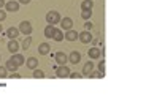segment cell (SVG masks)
<instances>
[{"label":"cell","mask_w":146,"mask_h":109,"mask_svg":"<svg viewBox=\"0 0 146 109\" xmlns=\"http://www.w3.org/2000/svg\"><path fill=\"white\" fill-rule=\"evenodd\" d=\"M60 19L62 18H60V14H59L57 11H49V13L46 14V21H48L49 26H56V24H59Z\"/></svg>","instance_id":"cell-1"},{"label":"cell","mask_w":146,"mask_h":109,"mask_svg":"<svg viewBox=\"0 0 146 109\" xmlns=\"http://www.w3.org/2000/svg\"><path fill=\"white\" fill-rule=\"evenodd\" d=\"M70 74V68L67 65H60L56 68V76L57 77H68Z\"/></svg>","instance_id":"cell-2"},{"label":"cell","mask_w":146,"mask_h":109,"mask_svg":"<svg viewBox=\"0 0 146 109\" xmlns=\"http://www.w3.org/2000/svg\"><path fill=\"white\" fill-rule=\"evenodd\" d=\"M78 40H80L81 43H84V44L91 43V41H92V35H91V32H89V30H84V32L78 33Z\"/></svg>","instance_id":"cell-3"},{"label":"cell","mask_w":146,"mask_h":109,"mask_svg":"<svg viewBox=\"0 0 146 109\" xmlns=\"http://www.w3.org/2000/svg\"><path fill=\"white\" fill-rule=\"evenodd\" d=\"M19 32L24 33V35H30L32 33V26H30L29 21H22L21 24H19Z\"/></svg>","instance_id":"cell-4"},{"label":"cell","mask_w":146,"mask_h":109,"mask_svg":"<svg viewBox=\"0 0 146 109\" xmlns=\"http://www.w3.org/2000/svg\"><path fill=\"white\" fill-rule=\"evenodd\" d=\"M5 8H7L8 13H16L19 10V2L18 0H11V2H7L5 3Z\"/></svg>","instance_id":"cell-5"},{"label":"cell","mask_w":146,"mask_h":109,"mask_svg":"<svg viewBox=\"0 0 146 109\" xmlns=\"http://www.w3.org/2000/svg\"><path fill=\"white\" fill-rule=\"evenodd\" d=\"M81 60V54L78 51H72V54L68 55V62L73 63V65H76V63H80Z\"/></svg>","instance_id":"cell-6"},{"label":"cell","mask_w":146,"mask_h":109,"mask_svg":"<svg viewBox=\"0 0 146 109\" xmlns=\"http://www.w3.org/2000/svg\"><path fill=\"white\" fill-rule=\"evenodd\" d=\"M54 58H56V63H59V66H60V65H65L67 60H68V57H67L64 52H57Z\"/></svg>","instance_id":"cell-7"},{"label":"cell","mask_w":146,"mask_h":109,"mask_svg":"<svg viewBox=\"0 0 146 109\" xmlns=\"http://www.w3.org/2000/svg\"><path fill=\"white\" fill-rule=\"evenodd\" d=\"M64 38L65 40H68V41H75V40H78V32L76 30H67L65 32V35H64Z\"/></svg>","instance_id":"cell-8"},{"label":"cell","mask_w":146,"mask_h":109,"mask_svg":"<svg viewBox=\"0 0 146 109\" xmlns=\"http://www.w3.org/2000/svg\"><path fill=\"white\" fill-rule=\"evenodd\" d=\"M60 26H62V29L67 32V30H70L73 27V21L70 18H64V19H60Z\"/></svg>","instance_id":"cell-9"},{"label":"cell","mask_w":146,"mask_h":109,"mask_svg":"<svg viewBox=\"0 0 146 109\" xmlns=\"http://www.w3.org/2000/svg\"><path fill=\"white\" fill-rule=\"evenodd\" d=\"M11 60H13V62H15L18 66H21V65H24V63H26V58H24V55H21V54H13Z\"/></svg>","instance_id":"cell-10"},{"label":"cell","mask_w":146,"mask_h":109,"mask_svg":"<svg viewBox=\"0 0 146 109\" xmlns=\"http://www.w3.org/2000/svg\"><path fill=\"white\" fill-rule=\"evenodd\" d=\"M100 54H102V51H100L99 47H91V49L88 51V55H89L91 58H99Z\"/></svg>","instance_id":"cell-11"},{"label":"cell","mask_w":146,"mask_h":109,"mask_svg":"<svg viewBox=\"0 0 146 109\" xmlns=\"http://www.w3.org/2000/svg\"><path fill=\"white\" fill-rule=\"evenodd\" d=\"M49 51H51V47H49L48 43H41L40 46H38V52H40V55H48Z\"/></svg>","instance_id":"cell-12"},{"label":"cell","mask_w":146,"mask_h":109,"mask_svg":"<svg viewBox=\"0 0 146 109\" xmlns=\"http://www.w3.org/2000/svg\"><path fill=\"white\" fill-rule=\"evenodd\" d=\"M26 65H27V68H30V70H35L36 66H38V60H36L35 57H29L26 60Z\"/></svg>","instance_id":"cell-13"},{"label":"cell","mask_w":146,"mask_h":109,"mask_svg":"<svg viewBox=\"0 0 146 109\" xmlns=\"http://www.w3.org/2000/svg\"><path fill=\"white\" fill-rule=\"evenodd\" d=\"M19 35V29H15V27H10V29L7 30V36L8 38H11V40H15V38H18Z\"/></svg>","instance_id":"cell-14"},{"label":"cell","mask_w":146,"mask_h":109,"mask_svg":"<svg viewBox=\"0 0 146 109\" xmlns=\"http://www.w3.org/2000/svg\"><path fill=\"white\" fill-rule=\"evenodd\" d=\"M19 49V43L16 40H11L10 43H8V51L13 52V54H16V51Z\"/></svg>","instance_id":"cell-15"},{"label":"cell","mask_w":146,"mask_h":109,"mask_svg":"<svg viewBox=\"0 0 146 109\" xmlns=\"http://www.w3.org/2000/svg\"><path fill=\"white\" fill-rule=\"evenodd\" d=\"M92 70H94V63H92V62L84 63V66H83V74H84V76H89Z\"/></svg>","instance_id":"cell-16"},{"label":"cell","mask_w":146,"mask_h":109,"mask_svg":"<svg viewBox=\"0 0 146 109\" xmlns=\"http://www.w3.org/2000/svg\"><path fill=\"white\" fill-rule=\"evenodd\" d=\"M54 30H56L54 26H49V24H48L46 29H44V36H46V38H52V35H54Z\"/></svg>","instance_id":"cell-17"},{"label":"cell","mask_w":146,"mask_h":109,"mask_svg":"<svg viewBox=\"0 0 146 109\" xmlns=\"http://www.w3.org/2000/svg\"><path fill=\"white\" fill-rule=\"evenodd\" d=\"M52 40L54 41H62L64 40V32L60 29H56L54 30V35H52Z\"/></svg>","instance_id":"cell-18"},{"label":"cell","mask_w":146,"mask_h":109,"mask_svg":"<svg viewBox=\"0 0 146 109\" xmlns=\"http://www.w3.org/2000/svg\"><path fill=\"white\" fill-rule=\"evenodd\" d=\"M94 7V0H83L81 3V10H92Z\"/></svg>","instance_id":"cell-19"},{"label":"cell","mask_w":146,"mask_h":109,"mask_svg":"<svg viewBox=\"0 0 146 109\" xmlns=\"http://www.w3.org/2000/svg\"><path fill=\"white\" fill-rule=\"evenodd\" d=\"M5 66H7L8 71H16V70H18V65H16V63L13 62V60H11V58L7 62V65H5Z\"/></svg>","instance_id":"cell-20"},{"label":"cell","mask_w":146,"mask_h":109,"mask_svg":"<svg viewBox=\"0 0 146 109\" xmlns=\"http://www.w3.org/2000/svg\"><path fill=\"white\" fill-rule=\"evenodd\" d=\"M30 43H32V38H30V36L27 35V38H26L24 41H22V49H24V51H27V49L30 47Z\"/></svg>","instance_id":"cell-21"},{"label":"cell","mask_w":146,"mask_h":109,"mask_svg":"<svg viewBox=\"0 0 146 109\" xmlns=\"http://www.w3.org/2000/svg\"><path fill=\"white\" fill-rule=\"evenodd\" d=\"M33 77H35V79H41V77H44V73L41 71V70L35 68L33 70Z\"/></svg>","instance_id":"cell-22"},{"label":"cell","mask_w":146,"mask_h":109,"mask_svg":"<svg viewBox=\"0 0 146 109\" xmlns=\"http://www.w3.org/2000/svg\"><path fill=\"white\" fill-rule=\"evenodd\" d=\"M105 76V73L103 71H91V74H89V77H97V79H99V77H103Z\"/></svg>","instance_id":"cell-23"},{"label":"cell","mask_w":146,"mask_h":109,"mask_svg":"<svg viewBox=\"0 0 146 109\" xmlns=\"http://www.w3.org/2000/svg\"><path fill=\"white\" fill-rule=\"evenodd\" d=\"M91 16H92V10H83V13H81V18L86 19V21H88Z\"/></svg>","instance_id":"cell-24"},{"label":"cell","mask_w":146,"mask_h":109,"mask_svg":"<svg viewBox=\"0 0 146 109\" xmlns=\"http://www.w3.org/2000/svg\"><path fill=\"white\" fill-rule=\"evenodd\" d=\"M7 73H8L7 66H0V77H7Z\"/></svg>","instance_id":"cell-25"},{"label":"cell","mask_w":146,"mask_h":109,"mask_svg":"<svg viewBox=\"0 0 146 109\" xmlns=\"http://www.w3.org/2000/svg\"><path fill=\"white\" fill-rule=\"evenodd\" d=\"M68 77H72V79H80V77H83V76H81L80 73H70Z\"/></svg>","instance_id":"cell-26"},{"label":"cell","mask_w":146,"mask_h":109,"mask_svg":"<svg viewBox=\"0 0 146 109\" xmlns=\"http://www.w3.org/2000/svg\"><path fill=\"white\" fill-rule=\"evenodd\" d=\"M5 19H7V11H3L2 8H0V22L5 21Z\"/></svg>","instance_id":"cell-27"},{"label":"cell","mask_w":146,"mask_h":109,"mask_svg":"<svg viewBox=\"0 0 146 109\" xmlns=\"http://www.w3.org/2000/svg\"><path fill=\"white\" fill-rule=\"evenodd\" d=\"M99 70H100V71L105 73V60H102V62L99 63Z\"/></svg>","instance_id":"cell-28"},{"label":"cell","mask_w":146,"mask_h":109,"mask_svg":"<svg viewBox=\"0 0 146 109\" xmlns=\"http://www.w3.org/2000/svg\"><path fill=\"white\" fill-rule=\"evenodd\" d=\"M84 27H86V30H91V29H92V22L88 21L86 24H84Z\"/></svg>","instance_id":"cell-29"},{"label":"cell","mask_w":146,"mask_h":109,"mask_svg":"<svg viewBox=\"0 0 146 109\" xmlns=\"http://www.w3.org/2000/svg\"><path fill=\"white\" fill-rule=\"evenodd\" d=\"M11 77H15V79H19V77H21V74H19V73H16V71H13Z\"/></svg>","instance_id":"cell-30"},{"label":"cell","mask_w":146,"mask_h":109,"mask_svg":"<svg viewBox=\"0 0 146 109\" xmlns=\"http://www.w3.org/2000/svg\"><path fill=\"white\" fill-rule=\"evenodd\" d=\"M18 2H19V3H22V5H29L32 0H18Z\"/></svg>","instance_id":"cell-31"},{"label":"cell","mask_w":146,"mask_h":109,"mask_svg":"<svg viewBox=\"0 0 146 109\" xmlns=\"http://www.w3.org/2000/svg\"><path fill=\"white\" fill-rule=\"evenodd\" d=\"M5 3H7L5 0H0V8H3V7H5Z\"/></svg>","instance_id":"cell-32"},{"label":"cell","mask_w":146,"mask_h":109,"mask_svg":"<svg viewBox=\"0 0 146 109\" xmlns=\"http://www.w3.org/2000/svg\"><path fill=\"white\" fill-rule=\"evenodd\" d=\"M0 33H2V26H0Z\"/></svg>","instance_id":"cell-33"},{"label":"cell","mask_w":146,"mask_h":109,"mask_svg":"<svg viewBox=\"0 0 146 109\" xmlns=\"http://www.w3.org/2000/svg\"><path fill=\"white\" fill-rule=\"evenodd\" d=\"M0 58H2V57H0Z\"/></svg>","instance_id":"cell-34"}]
</instances>
